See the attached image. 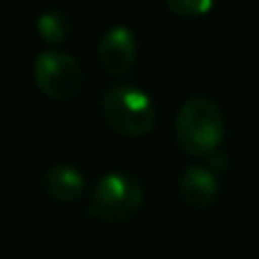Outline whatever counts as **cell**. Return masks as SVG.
I'll return each instance as SVG.
<instances>
[{"mask_svg": "<svg viewBox=\"0 0 259 259\" xmlns=\"http://www.w3.org/2000/svg\"><path fill=\"white\" fill-rule=\"evenodd\" d=\"M225 134L219 105L205 96H193L180 107L175 118V139L193 157H207L221 146Z\"/></svg>", "mask_w": 259, "mask_h": 259, "instance_id": "obj_1", "label": "cell"}, {"mask_svg": "<svg viewBox=\"0 0 259 259\" xmlns=\"http://www.w3.org/2000/svg\"><path fill=\"white\" fill-rule=\"evenodd\" d=\"M100 112L109 127L121 137H146L157 123L150 96L132 84H116L103 94Z\"/></svg>", "mask_w": 259, "mask_h": 259, "instance_id": "obj_2", "label": "cell"}, {"mask_svg": "<svg viewBox=\"0 0 259 259\" xmlns=\"http://www.w3.org/2000/svg\"><path fill=\"white\" fill-rule=\"evenodd\" d=\"M143 198H146V191L134 175L125 170H112L96 182L87 214L103 223H127L139 214Z\"/></svg>", "mask_w": 259, "mask_h": 259, "instance_id": "obj_3", "label": "cell"}, {"mask_svg": "<svg viewBox=\"0 0 259 259\" xmlns=\"http://www.w3.org/2000/svg\"><path fill=\"white\" fill-rule=\"evenodd\" d=\"M32 77L39 91L50 100L66 103L82 89V68L73 55L59 50H46L36 55Z\"/></svg>", "mask_w": 259, "mask_h": 259, "instance_id": "obj_4", "label": "cell"}, {"mask_svg": "<svg viewBox=\"0 0 259 259\" xmlns=\"http://www.w3.org/2000/svg\"><path fill=\"white\" fill-rule=\"evenodd\" d=\"M137 59V39L132 30L116 25L107 30L98 41V62L112 75H123Z\"/></svg>", "mask_w": 259, "mask_h": 259, "instance_id": "obj_5", "label": "cell"}, {"mask_svg": "<svg viewBox=\"0 0 259 259\" xmlns=\"http://www.w3.org/2000/svg\"><path fill=\"white\" fill-rule=\"evenodd\" d=\"M178 193L191 209H207L219 200L221 182L209 166H189L178 180Z\"/></svg>", "mask_w": 259, "mask_h": 259, "instance_id": "obj_6", "label": "cell"}, {"mask_svg": "<svg viewBox=\"0 0 259 259\" xmlns=\"http://www.w3.org/2000/svg\"><path fill=\"white\" fill-rule=\"evenodd\" d=\"M84 175L71 164H55L44 173V191L57 202H75L84 193Z\"/></svg>", "mask_w": 259, "mask_h": 259, "instance_id": "obj_7", "label": "cell"}, {"mask_svg": "<svg viewBox=\"0 0 259 259\" xmlns=\"http://www.w3.org/2000/svg\"><path fill=\"white\" fill-rule=\"evenodd\" d=\"M36 32H39V36L46 44L57 46V44H62V41H66L68 32H71V21H68V16L64 12H59V9H48V12H44L39 16V21H36Z\"/></svg>", "mask_w": 259, "mask_h": 259, "instance_id": "obj_8", "label": "cell"}, {"mask_svg": "<svg viewBox=\"0 0 259 259\" xmlns=\"http://www.w3.org/2000/svg\"><path fill=\"white\" fill-rule=\"evenodd\" d=\"M168 9L175 16L182 18H196V16H205L211 9L214 0H166Z\"/></svg>", "mask_w": 259, "mask_h": 259, "instance_id": "obj_9", "label": "cell"}, {"mask_svg": "<svg viewBox=\"0 0 259 259\" xmlns=\"http://www.w3.org/2000/svg\"><path fill=\"white\" fill-rule=\"evenodd\" d=\"M207 166H209L214 173H225V170H228V166H230V159H228V155H225L223 150H219V148H216L214 152H209V155H207Z\"/></svg>", "mask_w": 259, "mask_h": 259, "instance_id": "obj_10", "label": "cell"}]
</instances>
